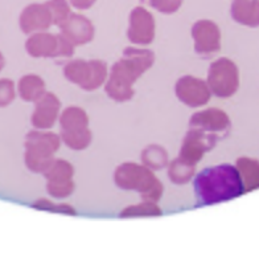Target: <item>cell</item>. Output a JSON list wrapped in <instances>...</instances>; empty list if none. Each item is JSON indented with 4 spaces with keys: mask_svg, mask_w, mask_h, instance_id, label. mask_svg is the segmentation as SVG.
<instances>
[{
    "mask_svg": "<svg viewBox=\"0 0 259 257\" xmlns=\"http://www.w3.org/2000/svg\"><path fill=\"white\" fill-rule=\"evenodd\" d=\"M198 200L204 204L230 200L243 191L238 171L232 166H219L202 171L196 179Z\"/></svg>",
    "mask_w": 259,
    "mask_h": 257,
    "instance_id": "cell-1",
    "label": "cell"
},
{
    "mask_svg": "<svg viewBox=\"0 0 259 257\" xmlns=\"http://www.w3.org/2000/svg\"><path fill=\"white\" fill-rule=\"evenodd\" d=\"M224 81L232 86V89H237V68L228 60H220L215 65L211 66L210 85L219 96H226Z\"/></svg>",
    "mask_w": 259,
    "mask_h": 257,
    "instance_id": "cell-2",
    "label": "cell"
},
{
    "mask_svg": "<svg viewBox=\"0 0 259 257\" xmlns=\"http://www.w3.org/2000/svg\"><path fill=\"white\" fill-rule=\"evenodd\" d=\"M128 36L137 43H148L154 36V19L143 8L133 11Z\"/></svg>",
    "mask_w": 259,
    "mask_h": 257,
    "instance_id": "cell-3",
    "label": "cell"
},
{
    "mask_svg": "<svg viewBox=\"0 0 259 257\" xmlns=\"http://www.w3.org/2000/svg\"><path fill=\"white\" fill-rule=\"evenodd\" d=\"M232 15L242 24L255 27L259 25V0H235Z\"/></svg>",
    "mask_w": 259,
    "mask_h": 257,
    "instance_id": "cell-4",
    "label": "cell"
},
{
    "mask_svg": "<svg viewBox=\"0 0 259 257\" xmlns=\"http://www.w3.org/2000/svg\"><path fill=\"white\" fill-rule=\"evenodd\" d=\"M23 27L25 28H37L48 27L51 23V10L48 6H31L25 10L21 17Z\"/></svg>",
    "mask_w": 259,
    "mask_h": 257,
    "instance_id": "cell-5",
    "label": "cell"
},
{
    "mask_svg": "<svg viewBox=\"0 0 259 257\" xmlns=\"http://www.w3.org/2000/svg\"><path fill=\"white\" fill-rule=\"evenodd\" d=\"M47 6L51 10V14H53V17L56 19V23H61L68 16L69 7L64 0H52Z\"/></svg>",
    "mask_w": 259,
    "mask_h": 257,
    "instance_id": "cell-6",
    "label": "cell"
},
{
    "mask_svg": "<svg viewBox=\"0 0 259 257\" xmlns=\"http://www.w3.org/2000/svg\"><path fill=\"white\" fill-rule=\"evenodd\" d=\"M143 2L155 7L157 11L165 12V14L175 12L181 4V0H143Z\"/></svg>",
    "mask_w": 259,
    "mask_h": 257,
    "instance_id": "cell-7",
    "label": "cell"
},
{
    "mask_svg": "<svg viewBox=\"0 0 259 257\" xmlns=\"http://www.w3.org/2000/svg\"><path fill=\"white\" fill-rule=\"evenodd\" d=\"M73 3V6H75L77 8H89L90 6H93V3L96 2V0H70Z\"/></svg>",
    "mask_w": 259,
    "mask_h": 257,
    "instance_id": "cell-8",
    "label": "cell"
}]
</instances>
